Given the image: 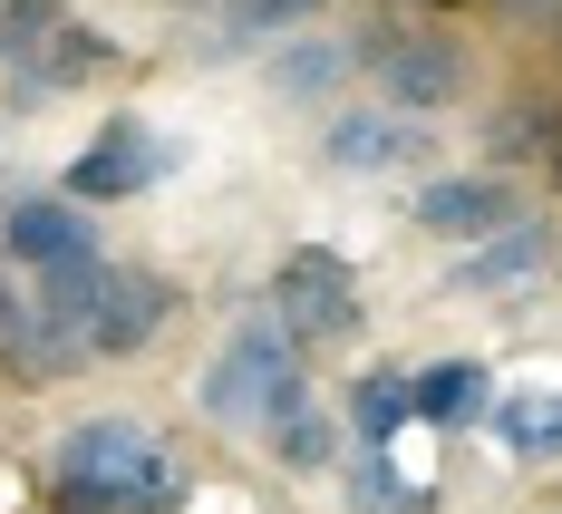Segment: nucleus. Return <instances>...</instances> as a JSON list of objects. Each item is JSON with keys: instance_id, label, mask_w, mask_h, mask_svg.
Masks as SVG:
<instances>
[{"instance_id": "f257e3e1", "label": "nucleus", "mask_w": 562, "mask_h": 514, "mask_svg": "<svg viewBox=\"0 0 562 514\" xmlns=\"http://www.w3.org/2000/svg\"><path fill=\"white\" fill-rule=\"evenodd\" d=\"M58 514H175L184 505V466H166V447L136 417H88L58 437Z\"/></svg>"}, {"instance_id": "f03ea898", "label": "nucleus", "mask_w": 562, "mask_h": 514, "mask_svg": "<svg viewBox=\"0 0 562 514\" xmlns=\"http://www.w3.org/2000/svg\"><path fill=\"white\" fill-rule=\"evenodd\" d=\"M301 399V340L281 331V321H243L224 340V359L204 369V417H224V427H272L281 407Z\"/></svg>"}, {"instance_id": "7ed1b4c3", "label": "nucleus", "mask_w": 562, "mask_h": 514, "mask_svg": "<svg viewBox=\"0 0 562 514\" xmlns=\"http://www.w3.org/2000/svg\"><path fill=\"white\" fill-rule=\"evenodd\" d=\"M272 321L291 331V340H349V331H359V272L339 262L330 243L281 253V272H272Z\"/></svg>"}, {"instance_id": "20e7f679", "label": "nucleus", "mask_w": 562, "mask_h": 514, "mask_svg": "<svg viewBox=\"0 0 562 514\" xmlns=\"http://www.w3.org/2000/svg\"><path fill=\"white\" fill-rule=\"evenodd\" d=\"M166 311H175V291L156 282V272L108 262V272H98V291L78 301V321H68V331H78V349H88V359H136V349L166 331Z\"/></svg>"}, {"instance_id": "39448f33", "label": "nucleus", "mask_w": 562, "mask_h": 514, "mask_svg": "<svg viewBox=\"0 0 562 514\" xmlns=\"http://www.w3.org/2000/svg\"><path fill=\"white\" fill-rule=\"evenodd\" d=\"M359 58L379 68V88L397 98V116H427V108H456L465 98V49H456L447 30H417L407 20V30H379Z\"/></svg>"}, {"instance_id": "423d86ee", "label": "nucleus", "mask_w": 562, "mask_h": 514, "mask_svg": "<svg viewBox=\"0 0 562 514\" xmlns=\"http://www.w3.org/2000/svg\"><path fill=\"white\" fill-rule=\"evenodd\" d=\"M166 166H175V146L146 116H108V126L68 156V204H126V194H146Z\"/></svg>"}, {"instance_id": "0eeeda50", "label": "nucleus", "mask_w": 562, "mask_h": 514, "mask_svg": "<svg viewBox=\"0 0 562 514\" xmlns=\"http://www.w3.org/2000/svg\"><path fill=\"white\" fill-rule=\"evenodd\" d=\"M321 156H330L339 175H407L427 156V126L397 116V108H349L330 136H321Z\"/></svg>"}, {"instance_id": "6e6552de", "label": "nucleus", "mask_w": 562, "mask_h": 514, "mask_svg": "<svg viewBox=\"0 0 562 514\" xmlns=\"http://www.w3.org/2000/svg\"><path fill=\"white\" fill-rule=\"evenodd\" d=\"M10 253L49 282V272L98 262V233H88V214H78L68 194H30V204H10Z\"/></svg>"}, {"instance_id": "1a4fd4ad", "label": "nucleus", "mask_w": 562, "mask_h": 514, "mask_svg": "<svg viewBox=\"0 0 562 514\" xmlns=\"http://www.w3.org/2000/svg\"><path fill=\"white\" fill-rule=\"evenodd\" d=\"M417 224L427 233H505L514 224V185L505 175H437V185H417Z\"/></svg>"}, {"instance_id": "9d476101", "label": "nucleus", "mask_w": 562, "mask_h": 514, "mask_svg": "<svg viewBox=\"0 0 562 514\" xmlns=\"http://www.w3.org/2000/svg\"><path fill=\"white\" fill-rule=\"evenodd\" d=\"M407 417H427V427L495 417V379H485L475 359H437V369H417V379H407Z\"/></svg>"}, {"instance_id": "9b49d317", "label": "nucleus", "mask_w": 562, "mask_h": 514, "mask_svg": "<svg viewBox=\"0 0 562 514\" xmlns=\"http://www.w3.org/2000/svg\"><path fill=\"white\" fill-rule=\"evenodd\" d=\"M543 253H553L543 224H505V233H485V243L456 262V282L465 291H505V282H524V272H543Z\"/></svg>"}, {"instance_id": "f8f14e48", "label": "nucleus", "mask_w": 562, "mask_h": 514, "mask_svg": "<svg viewBox=\"0 0 562 514\" xmlns=\"http://www.w3.org/2000/svg\"><path fill=\"white\" fill-rule=\"evenodd\" d=\"M495 437H505L514 457H562V389L505 399V407H495Z\"/></svg>"}, {"instance_id": "ddd939ff", "label": "nucleus", "mask_w": 562, "mask_h": 514, "mask_svg": "<svg viewBox=\"0 0 562 514\" xmlns=\"http://www.w3.org/2000/svg\"><path fill=\"white\" fill-rule=\"evenodd\" d=\"M330 0H224V30H214V49H252V40H281V30H301V20H321Z\"/></svg>"}, {"instance_id": "4468645a", "label": "nucleus", "mask_w": 562, "mask_h": 514, "mask_svg": "<svg viewBox=\"0 0 562 514\" xmlns=\"http://www.w3.org/2000/svg\"><path fill=\"white\" fill-rule=\"evenodd\" d=\"M98 58H108V40H88V30L68 20V30L49 40V49H40L30 68H20V88H30V98H58V88H78V78H88Z\"/></svg>"}, {"instance_id": "2eb2a0df", "label": "nucleus", "mask_w": 562, "mask_h": 514, "mask_svg": "<svg viewBox=\"0 0 562 514\" xmlns=\"http://www.w3.org/2000/svg\"><path fill=\"white\" fill-rule=\"evenodd\" d=\"M349 427H359L369 447H389L397 427H407V369H369V379L349 389Z\"/></svg>"}, {"instance_id": "dca6fc26", "label": "nucleus", "mask_w": 562, "mask_h": 514, "mask_svg": "<svg viewBox=\"0 0 562 514\" xmlns=\"http://www.w3.org/2000/svg\"><path fill=\"white\" fill-rule=\"evenodd\" d=\"M349 68H359L349 40H311V49H291V58L272 68V88H281V98H321V88H339Z\"/></svg>"}, {"instance_id": "f3484780", "label": "nucleus", "mask_w": 562, "mask_h": 514, "mask_svg": "<svg viewBox=\"0 0 562 514\" xmlns=\"http://www.w3.org/2000/svg\"><path fill=\"white\" fill-rule=\"evenodd\" d=\"M58 30H68V10H58V0H0V58H10V68H30Z\"/></svg>"}, {"instance_id": "a211bd4d", "label": "nucleus", "mask_w": 562, "mask_h": 514, "mask_svg": "<svg viewBox=\"0 0 562 514\" xmlns=\"http://www.w3.org/2000/svg\"><path fill=\"white\" fill-rule=\"evenodd\" d=\"M330 437H339V427H330V407H311V389L272 417V447H281L291 466H330Z\"/></svg>"}, {"instance_id": "6ab92c4d", "label": "nucleus", "mask_w": 562, "mask_h": 514, "mask_svg": "<svg viewBox=\"0 0 562 514\" xmlns=\"http://www.w3.org/2000/svg\"><path fill=\"white\" fill-rule=\"evenodd\" d=\"M349 505L359 514H427V495H417V485H397V466H359V485H349Z\"/></svg>"}, {"instance_id": "aec40b11", "label": "nucleus", "mask_w": 562, "mask_h": 514, "mask_svg": "<svg viewBox=\"0 0 562 514\" xmlns=\"http://www.w3.org/2000/svg\"><path fill=\"white\" fill-rule=\"evenodd\" d=\"M20 321H30V311H20V291H10V272H0V349L20 340Z\"/></svg>"}, {"instance_id": "412c9836", "label": "nucleus", "mask_w": 562, "mask_h": 514, "mask_svg": "<svg viewBox=\"0 0 562 514\" xmlns=\"http://www.w3.org/2000/svg\"><path fill=\"white\" fill-rule=\"evenodd\" d=\"M505 10H514V20H533V30H553V20H562V0H505Z\"/></svg>"}, {"instance_id": "4be33fe9", "label": "nucleus", "mask_w": 562, "mask_h": 514, "mask_svg": "<svg viewBox=\"0 0 562 514\" xmlns=\"http://www.w3.org/2000/svg\"><path fill=\"white\" fill-rule=\"evenodd\" d=\"M553 185H562V156H553Z\"/></svg>"}, {"instance_id": "5701e85b", "label": "nucleus", "mask_w": 562, "mask_h": 514, "mask_svg": "<svg viewBox=\"0 0 562 514\" xmlns=\"http://www.w3.org/2000/svg\"><path fill=\"white\" fill-rule=\"evenodd\" d=\"M214 10H224V0H214Z\"/></svg>"}]
</instances>
